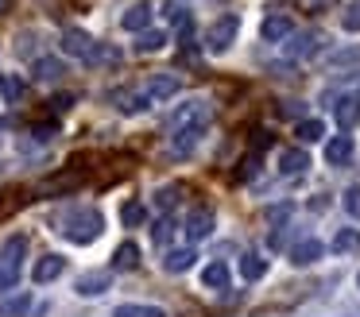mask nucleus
Masks as SVG:
<instances>
[{"instance_id":"obj_13","label":"nucleus","mask_w":360,"mask_h":317,"mask_svg":"<svg viewBox=\"0 0 360 317\" xmlns=\"http://www.w3.org/2000/svg\"><path fill=\"white\" fill-rule=\"evenodd\" d=\"M321 255H326V244H321V240H302V244L290 247V263H295V267H310Z\"/></svg>"},{"instance_id":"obj_42","label":"nucleus","mask_w":360,"mask_h":317,"mask_svg":"<svg viewBox=\"0 0 360 317\" xmlns=\"http://www.w3.org/2000/svg\"><path fill=\"white\" fill-rule=\"evenodd\" d=\"M8 4H12V0H0V15H4V12H8Z\"/></svg>"},{"instance_id":"obj_16","label":"nucleus","mask_w":360,"mask_h":317,"mask_svg":"<svg viewBox=\"0 0 360 317\" xmlns=\"http://www.w3.org/2000/svg\"><path fill=\"white\" fill-rule=\"evenodd\" d=\"M279 170H283L287 178L306 174V170H310V155L298 151V147H290V151H283V155H279Z\"/></svg>"},{"instance_id":"obj_23","label":"nucleus","mask_w":360,"mask_h":317,"mask_svg":"<svg viewBox=\"0 0 360 317\" xmlns=\"http://www.w3.org/2000/svg\"><path fill=\"white\" fill-rule=\"evenodd\" d=\"M194 247H179V252H167V259H163V267L171 271V275H182V271H190L194 267Z\"/></svg>"},{"instance_id":"obj_9","label":"nucleus","mask_w":360,"mask_h":317,"mask_svg":"<svg viewBox=\"0 0 360 317\" xmlns=\"http://www.w3.org/2000/svg\"><path fill=\"white\" fill-rule=\"evenodd\" d=\"M205 136V128H182V131H171V143H167V151L174 155V159H186L190 151L198 147V139Z\"/></svg>"},{"instance_id":"obj_40","label":"nucleus","mask_w":360,"mask_h":317,"mask_svg":"<svg viewBox=\"0 0 360 317\" xmlns=\"http://www.w3.org/2000/svg\"><path fill=\"white\" fill-rule=\"evenodd\" d=\"M333 62H360V51H341L333 54Z\"/></svg>"},{"instance_id":"obj_10","label":"nucleus","mask_w":360,"mask_h":317,"mask_svg":"<svg viewBox=\"0 0 360 317\" xmlns=\"http://www.w3.org/2000/svg\"><path fill=\"white\" fill-rule=\"evenodd\" d=\"M295 31V20H290L287 12H275V15H267L264 20V27H259V35L267 39V43H283V39Z\"/></svg>"},{"instance_id":"obj_2","label":"nucleus","mask_w":360,"mask_h":317,"mask_svg":"<svg viewBox=\"0 0 360 317\" xmlns=\"http://www.w3.org/2000/svg\"><path fill=\"white\" fill-rule=\"evenodd\" d=\"M24 255H27V236L24 232H12L0 247V290H12L20 283V267H24Z\"/></svg>"},{"instance_id":"obj_24","label":"nucleus","mask_w":360,"mask_h":317,"mask_svg":"<svg viewBox=\"0 0 360 317\" xmlns=\"http://www.w3.org/2000/svg\"><path fill=\"white\" fill-rule=\"evenodd\" d=\"M333 252H341V255H360V228H337Z\"/></svg>"},{"instance_id":"obj_22","label":"nucleus","mask_w":360,"mask_h":317,"mask_svg":"<svg viewBox=\"0 0 360 317\" xmlns=\"http://www.w3.org/2000/svg\"><path fill=\"white\" fill-rule=\"evenodd\" d=\"M136 263H140V247H136L132 240H124V244L112 252V271H132Z\"/></svg>"},{"instance_id":"obj_27","label":"nucleus","mask_w":360,"mask_h":317,"mask_svg":"<svg viewBox=\"0 0 360 317\" xmlns=\"http://www.w3.org/2000/svg\"><path fill=\"white\" fill-rule=\"evenodd\" d=\"M27 309H32V298H27V294H12V298L0 302V313L4 317H24Z\"/></svg>"},{"instance_id":"obj_4","label":"nucleus","mask_w":360,"mask_h":317,"mask_svg":"<svg viewBox=\"0 0 360 317\" xmlns=\"http://www.w3.org/2000/svg\"><path fill=\"white\" fill-rule=\"evenodd\" d=\"M213 112L205 101H186V105H179V112L171 116V131H182V128H210Z\"/></svg>"},{"instance_id":"obj_15","label":"nucleus","mask_w":360,"mask_h":317,"mask_svg":"<svg viewBox=\"0 0 360 317\" xmlns=\"http://www.w3.org/2000/svg\"><path fill=\"white\" fill-rule=\"evenodd\" d=\"M109 101L120 108V112H143V108L151 105L148 93H136V89H112V93H109Z\"/></svg>"},{"instance_id":"obj_3","label":"nucleus","mask_w":360,"mask_h":317,"mask_svg":"<svg viewBox=\"0 0 360 317\" xmlns=\"http://www.w3.org/2000/svg\"><path fill=\"white\" fill-rule=\"evenodd\" d=\"M236 35H240V15H236V12L217 15V20L205 27V51H210V54H225L229 46L236 43Z\"/></svg>"},{"instance_id":"obj_12","label":"nucleus","mask_w":360,"mask_h":317,"mask_svg":"<svg viewBox=\"0 0 360 317\" xmlns=\"http://www.w3.org/2000/svg\"><path fill=\"white\" fill-rule=\"evenodd\" d=\"M109 283H112L109 271H89V275H82V278H78V286H74V290H78L82 298H97V294L109 290Z\"/></svg>"},{"instance_id":"obj_33","label":"nucleus","mask_w":360,"mask_h":317,"mask_svg":"<svg viewBox=\"0 0 360 317\" xmlns=\"http://www.w3.org/2000/svg\"><path fill=\"white\" fill-rule=\"evenodd\" d=\"M174 228H179V224H174V216H163V221L155 224V232H151V236H155V244H167V240L174 236Z\"/></svg>"},{"instance_id":"obj_38","label":"nucleus","mask_w":360,"mask_h":317,"mask_svg":"<svg viewBox=\"0 0 360 317\" xmlns=\"http://www.w3.org/2000/svg\"><path fill=\"white\" fill-rule=\"evenodd\" d=\"M264 147H271V131H252V155H259Z\"/></svg>"},{"instance_id":"obj_18","label":"nucleus","mask_w":360,"mask_h":317,"mask_svg":"<svg viewBox=\"0 0 360 317\" xmlns=\"http://www.w3.org/2000/svg\"><path fill=\"white\" fill-rule=\"evenodd\" d=\"M349 155H352V136H345V131L326 143V162H329V167H341V162H349Z\"/></svg>"},{"instance_id":"obj_5","label":"nucleus","mask_w":360,"mask_h":317,"mask_svg":"<svg viewBox=\"0 0 360 317\" xmlns=\"http://www.w3.org/2000/svg\"><path fill=\"white\" fill-rule=\"evenodd\" d=\"M63 51L74 54V58H82V62H94L97 43H94V39H89L82 27H66V31H63Z\"/></svg>"},{"instance_id":"obj_8","label":"nucleus","mask_w":360,"mask_h":317,"mask_svg":"<svg viewBox=\"0 0 360 317\" xmlns=\"http://www.w3.org/2000/svg\"><path fill=\"white\" fill-rule=\"evenodd\" d=\"M179 89H182V82H179L174 74H151V77H148V85H143L148 101H171Z\"/></svg>"},{"instance_id":"obj_14","label":"nucleus","mask_w":360,"mask_h":317,"mask_svg":"<svg viewBox=\"0 0 360 317\" xmlns=\"http://www.w3.org/2000/svg\"><path fill=\"white\" fill-rule=\"evenodd\" d=\"M63 271H66V259H63V255H55V252H51V255H43V259L35 263L32 278H35V283L43 286V283H55V278L63 275Z\"/></svg>"},{"instance_id":"obj_30","label":"nucleus","mask_w":360,"mask_h":317,"mask_svg":"<svg viewBox=\"0 0 360 317\" xmlns=\"http://www.w3.org/2000/svg\"><path fill=\"white\" fill-rule=\"evenodd\" d=\"M120 221H124L128 228L143 224V205H140V201H124V209H120Z\"/></svg>"},{"instance_id":"obj_41","label":"nucleus","mask_w":360,"mask_h":317,"mask_svg":"<svg viewBox=\"0 0 360 317\" xmlns=\"http://www.w3.org/2000/svg\"><path fill=\"white\" fill-rule=\"evenodd\" d=\"M333 4V0H306V8H310V12H321V8H329Z\"/></svg>"},{"instance_id":"obj_17","label":"nucleus","mask_w":360,"mask_h":317,"mask_svg":"<svg viewBox=\"0 0 360 317\" xmlns=\"http://www.w3.org/2000/svg\"><path fill=\"white\" fill-rule=\"evenodd\" d=\"M151 4L148 0H140V4H132L124 15H120V23H124V31H148V23H151Z\"/></svg>"},{"instance_id":"obj_11","label":"nucleus","mask_w":360,"mask_h":317,"mask_svg":"<svg viewBox=\"0 0 360 317\" xmlns=\"http://www.w3.org/2000/svg\"><path fill=\"white\" fill-rule=\"evenodd\" d=\"M186 236L194 240V244H202V240L213 236V213L210 209H194V213L186 216Z\"/></svg>"},{"instance_id":"obj_34","label":"nucleus","mask_w":360,"mask_h":317,"mask_svg":"<svg viewBox=\"0 0 360 317\" xmlns=\"http://www.w3.org/2000/svg\"><path fill=\"white\" fill-rule=\"evenodd\" d=\"M341 27H345V31H360V0H356V4H349V8H345Z\"/></svg>"},{"instance_id":"obj_32","label":"nucleus","mask_w":360,"mask_h":317,"mask_svg":"<svg viewBox=\"0 0 360 317\" xmlns=\"http://www.w3.org/2000/svg\"><path fill=\"white\" fill-rule=\"evenodd\" d=\"M0 93L8 101H20L24 97V82H20V77H0Z\"/></svg>"},{"instance_id":"obj_43","label":"nucleus","mask_w":360,"mask_h":317,"mask_svg":"<svg viewBox=\"0 0 360 317\" xmlns=\"http://www.w3.org/2000/svg\"><path fill=\"white\" fill-rule=\"evenodd\" d=\"M356 286H360V278H356Z\"/></svg>"},{"instance_id":"obj_19","label":"nucleus","mask_w":360,"mask_h":317,"mask_svg":"<svg viewBox=\"0 0 360 317\" xmlns=\"http://www.w3.org/2000/svg\"><path fill=\"white\" fill-rule=\"evenodd\" d=\"M202 286L205 290H225L229 286V267L221 259H213V263H205V271H202Z\"/></svg>"},{"instance_id":"obj_7","label":"nucleus","mask_w":360,"mask_h":317,"mask_svg":"<svg viewBox=\"0 0 360 317\" xmlns=\"http://www.w3.org/2000/svg\"><path fill=\"white\" fill-rule=\"evenodd\" d=\"M333 120L341 124L345 131L356 128V124H360V97H356V93H345V97L333 101Z\"/></svg>"},{"instance_id":"obj_26","label":"nucleus","mask_w":360,"mask_h":317,"mask_svg":"<svg viewBox=\"0 0 360 317\" xmlns=\"http://www.w3.org/2000/svg\"><path fill=\"white\" fill-rule=\"evenodd\" d=\"M74 186H82V174H58L39 182V193H63V190H74Z\"/></svg>"},{"instance_id":"obj_36","label":"nucleus","mask_w":360,"mask_h":317,"mask_svg":"<svg viewBox=\"0 0 360 317\" xmlns=\"http://www.w3.org/2000/svg\"><path fill=\"white\" fill-rule=\"evenodd\" d=\"M345 209H349V216L360 221V186H349V190H345Z\"/></svg>"},{"instance_id":"obj_29","label":"nucleus","mask_w":360,"mask_h":317,"mask_svg":"<svg viewBox=\"0 0 360 317\" xmlns=\"http://www.w3.org/2000/svg\"><path fill=\"white\" fill-rule=\"evenodd\" d=\"M321 136H326L321 120H298V139H302V143H318Z\"/></svg>"},{"instance_id":"obj_31","label":"nucleus","mask_w":360,"mask_h":317,"mask_svg":"<svg viewBox=\"0 0 360 317\" xmlns=\"http://www.w3.org/2000/svg\"><path fill=\"white\" fill-rule=\"evenodd\" d=\"M155 201H159V209H174L182 201V186H163V190L155 193Z\"/></svg>"},{"instance_id":"obj_25","label":"nucleus","mask_w":360,"mask_h":317,"mask_svg":"<svg viewBox=\"0 0 360 317\" xmlns=\"http://www.w3.org/2000/svg\"><path fill=\"white\" fill-rule=\"evenodd\" d=\"M163 46H167V35H163V31H140V39H136V51H140V54H155V51H163Z\"/></svg>"},{"instance_id":"obj_35","label":"nucleus","mask_w":360,"mask_h":317,"mask_svg":"<svg viewBox=\"0 0 360 317\" xmlns=\"http://www.w3.org/2000/svg\"><path fill=\"white\" fill-rule=\"evenodd\" d=\"M163 12H167V20H171V23H174V27H186V23H190V15H186V8H182V4H174V0H171V4H167V8H163Z\"/></svg>"},{"instance_id":"obj_6","label":"nucleus","mask_w":360,"mask_h":317,"mask_svg":"<svg viewBox=\"0 0 360 317\" xmlns=\"http://www.w3.org/2000/svg\"><path fill=\"white\" fill-rule=\"evenodd\" d=\"M321 46V35L318 31H290L287 35V58H310V54H318Z\"/></svg>"},{"instance_id":"obj_21","label":"nucleus","mask_w":360,"mask_h":317,"mask_svg":"<svg viewBox=\"0 0 360 317\" xmlns=\"http://www.w3.org/2000/svg\"><path fill=\"white\" fill-rule=\"evenodd\" d=\"M240 275L248 278V283L264 278V275H267V259H264L259 252H244V255H240Z\"/></svg>"},{"instance_id":"obj_39","label":"nucleus","mask_w":360,"mask_h":317,"mask_svg":"<svg viewBox=\"0 0 360 317\" xmlns=\"http://www.w3.org/2000/svg\"><path fill=\"white\" fill-rule=\"evenodd\" d=\"M51 105H55V112H70V108H74V93H58Z\"/></svg>"},{"instance_id":"obj_28","label":"nucleus","mask_w":360,"mask_h":317,"mask_svg":"<svg viewBox=\"0 0 360 317\" xmlns=\"http://www.w3.org/2000/svg\"><path fill=\"white\" fill-rule=\"evenodd\" d=\"M112 317H167V313L159 306H136V302H128V306L112 309Z\"/></svg>"},{"instance_id":"obj_1","label":"nucleus","mask_w":360,"mask_h":317,"mask_svg":"<svg viewBox=\"0 0 360 317\" xmlns=\"http://www.w3.org/2000/svg\"><path fill=\"white\" fill-rule=\"evenodd\" d=\"M58 224H63L58 232H63L70 244H94V240L105 232V216L97 213V209H70Z\"/></svg>"},{"instance_id":"obj_20","label":"nucleus","mask_w":360,"mask_h":317,"mask_svg":"<svg viewBox=\"0 0 360 317\" xmlns=\"http://www.w3.org/2000/svg\"><path fill=\"white\" fill-rule=\"evenodd\" d=\"M32 74H35V82H58V77L66 74V66L58 58H35V66H32Z\"/></svg>"},{"instance_id":"obj_37","label":"nucleus","mask_w":360,"mask_h":317,"mask_svg":"<svg viewBox=\"0 0 360 317\" xmlns=\"http://www.w3.org/2000/svg\"><path fill=\"white\" fill-rule=\"evenodd\" d=\"M32 136L39 139V143H51V139L58 136V128H55V124H35V128H32Z\"/></svg>"}]
</instances>
